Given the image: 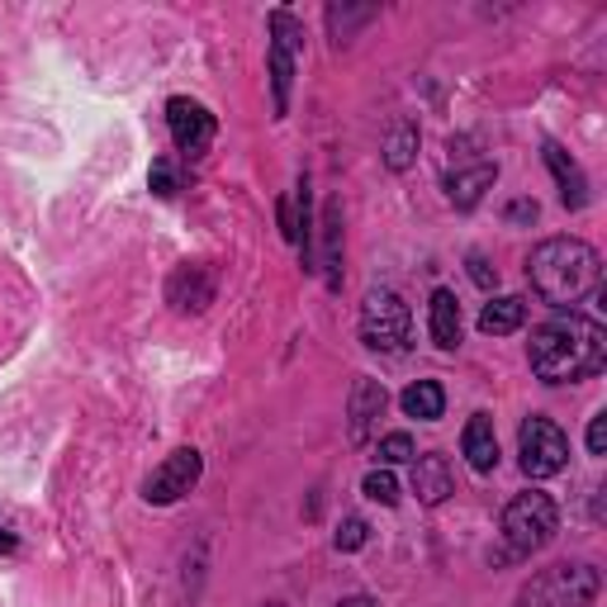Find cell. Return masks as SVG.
<instances>
[{
	"label": "cell",
	"mask_w": 607,
	"mask_h": 607,
	"mask_svg": "<svg viewBox=\"0 0 607 607\" xmlns=\"http://www.w3.org/2000/svg\"><path fill=\"white\" fill-rule=\"evenodd\" d=\"M607 361V332L603 323L584 314H555L532 332V370L546 384H574L598 376Z\"/></svg>",
	"instance_id": "cell-1"
},
{
	"label": "cell",
	"mask_w": 607,
	"mask_h": 607,
	"mask_svg": "<svg viewBox=\"0 0 607 607\" xmlns=\"http://www.w3.org/2000/svg\"><path fill=\"white\" fill-rule=\"evenodd\" d=\"M598 276H603L598 252L579 238H546L541 248H532V256H527V280H532V290L555 308L579 304L584 294H593L598 290Z\"/></svg>",
	"instance_id": "cell-2"
},
{
	"label": "cell",
	"mask_w": 607,
	"mask_h": 607,
	"mask_svg": "<svg viewBox=\"0 0 607 607\" xmlns=\"http://www.w3.org/2000/svg\"><path fill=\"white\" fill-rule=\"evenodd\" d=\"M603 593V574L584 560H565L527 579L518 593V607H593Z\"/></svg>",
	"instance_id": "cell-3"
},
{
	"label": "cell",
	"mask_w": 607,
	"mask_h": 607,
	"mask_svg": "<svg viewBox=\"0 0 607 607\" xmlns=\"http://www.w3.org/2000/svg\"><path fill=\"white\" fill-rule=\"evenodd\" d=\"M555 532H560V508H555L551 494L527 489V494H518L508 508H503V536H508V546L518 555L541 551Z\"/></svg>",
	"instance_id": "cell-4"
},
{
	"label": "cell",
	"mask_w": 607,
	"mask_h": 607,
	"mask_svg": "<svg viewBox=\"0 0 607 607\" xmlns=\"http://www.w3.org/2000/svg\"><path fill=\"white\" fill-rule=\"evenodd\" d=\"M408 338H413L408 304L394 290H370L366 304H361V342L370 352H404Z\"/></svg>",
	"instance_id": "cell-5"
},
{
	"label": "cell",
	"mask_w": 607,
	"mask_h": 607,
	"mask_svg": "<svg viewBox=\"0 0 607 607\" xmlns=\"http://www.w3.org/2000/svg\"><path fill=\"white\" fill-rule=\"evenodd\" d=\"M518 456H522L527 480H551V475H560L565 465H570V437L555 428L551 418L532 413L518 432Z\"/></svg>",
	"instance_id": "cell-6"
},
{
	"label": "cell",
	"mask_w": 607,
	"mask_h": 607,
	"mask_svg": "<svg viewBox=\"0 0 607 607\" xmlns=\"http://www.w3.org/2000/svg\"><path fill=\"white\" fill-rule=\"evenodd\" d=\"M300 48H304V24L290 10H270V96H276V119L290 114V86H294Z\"/></svg>",
	"instance_id": "cell-7"
},
{
	"label": "cell",
	"mask_w": 607,
	"mask_h": 607,
	"mask_svg": "<svg viewBox=\"0 0 607 607\" xmlns=\"http://www.w3.org/2000/svg\"><path fill=\"white\" fill-rule=\"evenodd\" d=\"M200 475H204V456L195 446H176L172 456H166L157 470L148 475V484H143V498L148 503H157V508H166V503H176V498H186L190 489L200 484Z\"/></svg>",
	"instance_id": "cell-8"
},
{
	"label": "cell",
	"mask_w": 607,
	"mask_h": 607,
	"mask_svg": "<svg viewBox=\"0 0 607 607\" xmlns=\"http://www.w3.org/2000/svg\"><path fill=\"white\" fill-rule=\"evenodd\" d=\"M166 128H172V143L186 152V157H204L214 143V114L200 105V100L190 96H176L172 105H166Z\"/></svg>",
	"instance_id": "cell-9"
},
{
	"label": "cell",
	"mask_w": 607,
	"mask_h": 607,
	"mask_svg": "<svg viewBox=\"0 0 607 607\" xmlns=\"http://www.w3.org/2000/svg\"><path fill=\"white\" fill-rule=\"evenodd\" d=\"M214 294H218V280H214V266H204V262L176 266L172 280H166V304L176 314H204L214 304Z\"/></svg>",
	"instance_id": "cell-10"
},
{
	"label": "cell",
	"mask_w": 607,
	"mask_h": 607,
	"mask_svg": "<svg viewBox=\"0 0 607 607\" xmlns=\"http://www.w3.org/2000/svg\"><path fill=\"white\" fill-rule=\"evenodd\" d=\"M384 404H390V394H384L380 380H356L352 384V404H346V418H352V442H370V432H376V422L384 418Z\"/></svg>",
	"instance_id": "cell-11"
},
{
	"label": "cell",
	"mask_w": 607,
	"mask_h": 607,
	"mask_svg": "<svg viewBox=\"0 0 607 607\" xmlns=\"http://www.w3.org/2000/svg\"><path fill=\"white\" fill-rule=\"evenodd\" d=\"M413 494H418V503H428V508H437V503H446L451 494H456V475H451V460L446 456H413Z\"/></svg>",
	"instance_id": "cell-12"
},
{
	"label": "cell",
	"mask_w": 607,
	"mask_h": 607,
	"mask_svg": "<svg viewBox=\"0 0 607 607\" xmlns=\"http://www.w3.org/2000/svg\"><path fill=\"white\" fill-rule=\"evenodd\" d=\"M541 152H546V166H551L555 186H560L565 210H584V204H589V180H584V172H579V162L560 143H546Z\"/></svg>",
	"instance_id": "cell-13"
},
{
	"label": "cell",
	"mask_w": 607,
	"mask_h": 607,
	"mask_svg": "<svg viewBox=\"0 0 607 607\" xmlns=\"http://www.w3.org/2000/svg\"><path fill=\"white\" fill-rule=\"evenodd\" d=\"M498 180V162H480V166H460L446 176V195L456 210H475L484 200V190Z\"/></svg>",
	"instance_id": "cell-14"
},
{
	"label": "cell",
	"mask_w": 607,
	"mask_h": 607,
	"mask_svg": "<svg viewBox=\"0 0 607 607\" xmlns=\"http://www.w3.org/2000/svg\"><path fill=\"white\" fill-rule=\"evenodd\" d=\"M460 446H465V460H470L480 475L498 470V437H494V418H489V413H475V418L465 422Z\"/></svg>",
	"instance_id": "cell-15"
},
{
	"label": "cell",
	"mask_w": 607,
	"mask_h": 607,
	"mask_svg": "<svg viewBox=\"0 0 607 607\" xmlns=\"http://www.w3.org/2000/svg\"><path fill=\"white\" fill-rule=\"evenodd\" d=\"M428 328H432V342L442 352H456L460 346V304L451 290H432V304H428Z\"/></svg>",
	"instance_id": "cell-16"
},
{
	"label": "cell",
	"mask_w": 607,
	"mask_h": 607,
	"mask_svg": "<svg viewBox=\"0 0 607 607\" xmlns=\"http://www.w3.org/2000/svg\"><path fill=\"white\" fill-rule=\"evenodd\" d=\"M323 276L328 290H342V204H323Z\"/></svg>",
	"instance_id": "cell-17"
},
{
	"label": "cell",
	"mask_w": 607,
	"mask_h": 607,
	"mask_svg": "<svg viewBox=\"0 0 607 607\" xmlns=\"http://www.w3.org/2000/svg\"><path fill=\"white\" fill-rule=\"evenodd\" d=\"M522 323H527V300H518V294H498V300H489L480 308V332H489V338H508Z\"/></svg>",
	"instance_id": "cell-18"
},
{
	"label": "cell",
	"mask_w": 607,
	"mask_h": 607,
	"mask_svg": "<svg viewBox=\"0 0 607 607\" xmlns=\"http://www.w3.org/2000/svg\"><path fill=\"white\" fill-rule=\"evenodd\" d=\"M399 408H404L408 418H418V422H437L446 413V390L437 380H418V384H408V390L399 394Z\"/></svg>",
	"instance_id": "cell-19"
},
{
	"label": "cell",
	"mask_w": 607,
	"mask_h": 607,
	"mask_svg": "<svg viewBox=\"0 0 607 607\" xmlns=\"http://www.w3.org/2000/svg\"><path fill=\"white\" fill-rule=\"evenodd\" d=\"M413 157H418V124L399 119L394 134H390V143H384V166H390V172H408Z\"/></svg>",
	"instance_id": "cell-20"
},
{
	"label": "cell",
	"mask_w": 607,
	"mask_h": 607,
	"mask_svg": "<svg viewBox=\"0 0 607 607\" xmlns=\"http://www.w3.org/2000/svg\"><path fill=\"white\" fill-rule=\"evenodd\" d=\"M361 494L384 503V508H394V503H399V480H394L390 470H370L366 480H361Z\"/></svg>",
	"instance_id": "cell-21"
},
{
	"label": "cell",
	"mask_w": 607,
	"mask_h": 607,
	"mask_svg": "<svg viewBox=\"0 0 607 607\" xmlns=\"http://www.w3.org/2000/svg\"><path fill=\"white\" fill-rule=\"evenodd\" d=\"M148 186H152V195L172 200L176 190H180V172H176V162H172V157H157V162H152V172H148Z\"/></svg>",
	"instance_id": "cell-22"
},
{
	"label": "cell",
	"mask_w": 607,
	"mask_h": 607,
	"mask_svg": "<svg viewBox=\"0 0 607 607\" xmlns=\"http://www.w3.org/2000/svg\"><path fill=\"white\" fill-rule=\"evenodd\" d=\"M366 20H376V5H366V10H338L332 5L328 10V24H332V34H338V43L352 38V24H366Z\"/></svg>",
	"instance_id": "cell-23"
},
{
	"label": "cell",
	"mask_w": 607,
	"mask_h": 607,
	"mask_svg": "<svg viewBox=\"0 0 607 607\" xmlns=\"http://www.w3.org/2000/svg\"><path fill=\"white\" fill-rule=\"evenodd\" d=\"M418 451H413V437L408 432H390V437H380V460L384 465H404L413 460Z\"/></svg>",
	"instance_id": "cell-24"
},
{
	"label": "cell",
	"mask_w": 607,
	"mask_h": 607,
	"mask_svg": "<svg viewBox=\"0 0 607 607\" xmlns=\"http://www.w3.org/2000/svg\"><path fill=\"white\" fill-rule=\"evenodd\" d=\"M366 541H370L366 518H346V522H342V532H338V551H361Z\"/></svg>",
	"instance_id": "cell-25"
},
{
	"label": "cell",
	"mask_w": 607,
	"mask_h": 607,
	"mask_svg": "<svg viewBox=\"0 0 607 607\" xmlns=\"http://www.w3.org/2000/svg\"><path fill=\"white\" fill-rule=\"evenodd\" d=\"M470 280H475V286H480V290H494V286H498V270L489 266L480 252H470Z\"/></svg>",
	"instance_id": "cell-26"
},
{
	"label": "cell",
	"mask_w": 607,
	"mask_h": 607,
	"mask_svg": "<svg viewBox=\"0 0 607 607\" xmlns=\"http://www.w3.org/2000/svg\"><path fill=\"white\" fill-rule=\"evenodd\" d=\"M589 451L593 456H607V413H598V418L589 422Z\"/></svg>",
	"instance_id": "cell-27"
},
{
	"label": "cell",
	"mask_w": 607,
	"mask_h": 607,
	"mask_svg": "<svg viewBox=\"0 0 607 607\" xmlns=\"http://www.w3.org/2000/svg\"><path fill=\"white\" fill-rule=\"evenodd\" d=\"M508 218H536V204H532V200H518V204L508 210Z\"/></svg>",
	"instance_id": "cell-28"
},
{
	"label": "cell",
	"mask_w": 607,
	"mask_h": 607,
	"mask_svg": "<svg viewBox=\"0 0 607 607\" xmlns=\"http://www.w3.org/2000/svg\"><path fill=\"white\" fill-rule=\"evenodd\" d=\"M338 607H380L376 598H366V593H352V598H342Z\"/></svg>",
	"instance_id": "cell-29"
},
{
	"label": "cell",
	"mask_w": 607,
	"mask_h": 607,
	"mask_svg": "<svg viewBox=\"0 0 607 607\" xmlns=\"http://www.w3.org/2000/svg\"><path fill=\"white\" fill-rule=\"evenodd\" d=\"M15 546H20V541H15V536H10V532H0V551H5V555H10V551H15Z\"/></svg>",
	"instance_id": "cell-30"
},
{
	"label": "cell",
	"mask_w": 607,
	"mask_h": 607,
	"mask_svg": "<svg viewBox=\"0 0 607 607\" xmlns=\"http://www.w3.org/2000/svg\"><path fill=\"white\" fill-rule=\"evenodd\" d=\"M262 607H286V603H262Z\"/></svg>",
	"instance_id": "cell-31"
}]
</instances>
